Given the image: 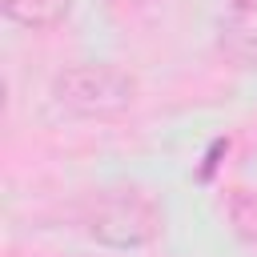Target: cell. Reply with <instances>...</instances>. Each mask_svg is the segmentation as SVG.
I'll return each mask as SVG.
<instances>
[{
  "mask_svg": "<svg viewBox=\"0 0 257 257\" xmlns=\"http://www.w3.org/2000/svg\"><path fill=\"white\" fill-rule=\"evenodd\" d=\"M84 233L96 237L100 245H112V249H133V245H145L157 229H161V213L153 205V197L145 189H104L96 193L84 213Z\"/></svg>",
  "mask_w": 257,
  "mask_h": 257,
  "instance_id": "obj_1",
  "label": "cell"
},
{
  "mask_svg": "<svg viewBox=\"0 0 257 257\" xmlns=\"http://www.w3.org/2000/svg\"><path fill=\"white\" fill-rule=\"evenodd\" d=\"M221 44L241 64H253L257 68V0H225Z\"/></svg>",
  "mask_w": 257,
  "mask_h": 257,
  "instance_id": "obj_3",
  "label": "cell"
},
{
  "mask_svg": "<svg viewBox=\"0 0 257 257\" xmlns=\"http://www.w3.org/2000/svg\"><path fill=\"white\" fill-rule=\"evenodd\" d=\"M72 0H4V16L20 28H52L68 16Z\"/></svg>",
  "mask_w": 257,
  "mask_h": 257,
  "instance_id": "obj_4",
  "label": "cell"
},
{
  "mask_svg": "<svg viewBox=\"0 0 257 257\" xmlns=\"http://www.w3.org/2000/svg\"><path fill=\"white\" fill-rule=\"evenodd\" d=\"M133 76L112 64H76L52 80V104L72 116H104L133 104Z\"/></svg>",
  "mask_w": 257,
  "mask_h": 257,
  "instance_id": "obj_2",
  "label": "cell"
}]
</instances>
